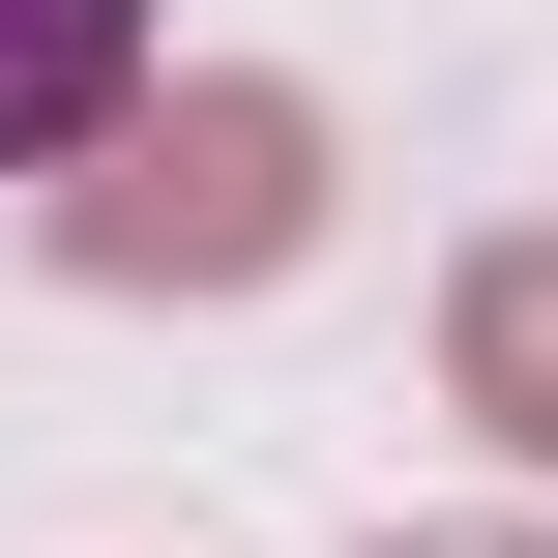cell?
I'll return each mask as SVG.
<instances>
[{
  "label": "cell",
  "instance_id": "cell-2",
  "mask_svg": "<svg viewBox=\"0 0 558 558\" xmlns=\"http://www.w3.org/2000/svg\"><path fill=\"white\" fill-rule=\"evenodd\" d=\"M118 118H147V0H0V177H59Z\"/></svg>",
  "mask_w": 558,
  "mask_h": 558
},
{
  "label": "cell",
  "instance_id": "cell-1",
  "mask_svg": "<svg viewBox=\"0 0 558 558\" xmlns=\"http://www.w3.org/2000/svg\"><path fill=\"white\" fill-rule=\"evenodd\" d=\"M294 235H324V118L294 88H177V118H118L59 177V265L88 294H265Z\"/></svg>",
  "mask_w": 558,
  "mask_h": 558
},
{
  "label": "cell",
  "instance_id": "cell-3",
  "mask_svg": "<svg viewBox=\"0 0 558 558\" xmlns=\"http://www.w3.org/2000/svg\"><path fill=\"white\" fill-rule=\"evenodd\" d=\"M441 383L558 471V235H471V265H441Z\"/></svg>",
  "mask_w": 558,
  "mask_h": 558
}]
</instances>
